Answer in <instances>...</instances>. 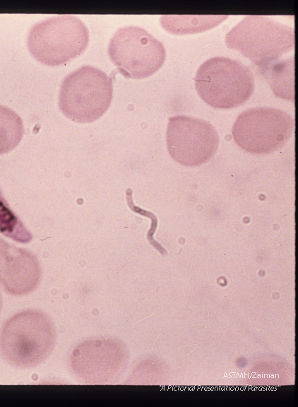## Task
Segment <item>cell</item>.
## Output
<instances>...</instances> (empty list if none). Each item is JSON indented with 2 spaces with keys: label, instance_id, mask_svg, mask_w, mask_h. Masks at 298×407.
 Segmentation results:
<instances>
[{
  "label": "cell",
  "instance_id": "cell-1",
  "mask_svg": "<svg viewBox=\"0 0 298 407\" xmlns=\"http://www.w3.org/2000/svg\"><path fill=\"white\" fill-rule=\"evenodd\" d=\"M56 343V331L44 312L28 309L14 314L4 324L0 334V350L11 365L20 368L35 367L51 354Z\"/></svg>",
  "mask_w": 298,
  "mask_h": 407
},
{
  "label": "cell",
  "instance_id": "cell-2",
  "mask_svg": "<svg viewBox=\"0 0 298 407\" xmlns=\"http://www.w3.org/2000/svg\"><path fill=\"white\" fill-rule=\"evenodd\" d=\"M225 43L262 68L294 47V29L263 16H246L227 33Z\"/></svg>",
  "mask_w": 298,
  "mask_h": 407
},
{
  "label": "cell",
  "instance_id": "cell-3",
  "mask_svg": "<svg viewBox=\"0 0 298 407\" xmlns=\"http://www.w3.org/2000/svg\"><path fill=\"white\" fill-rule=\"evenodd\" d=\"M194 80L198 95L214 108L239 106L250 98L254 89V78L249 67L225 57L204 61Z\"/></svg>",
  "mask_w": 298,
  "mask_h": 407
},
{
  "label": "cell",
  "instance_id": "cell-4",
  "mask_svg": "<svg viewBox=\"0 0 298 407\" xmlns=\"http://www.w3.org/2000/svg\"><path fill=\"white\" fill-rule=\"evenodd\" d=\"M112 95V78L97 68L84 66L63 80L59 94V107L73 122L90 123L107 110Z\"/></svg>",
  "mask_w": 298,
  "mask_h": 407
},
{
  "label": "cell",
  "instance_id": "cell-5",
  "mask_svg": "<svg viewBox=\"0 0 298 407\" xmlns=\"http://www.w3.org/2000/svg\"><path fill=\"white\" fill-rule=\"evenodd\" d=\"M89 42L87 27L73 15H59L35 24L27 45L32 56L47 66H58L80 55Z\"/></svg>",
  "mask_w": 298,
  "mask_h": 407
},
{
  "label": "cell",
  "instance_id": "cell-6",
  "mask_svg": "<svg viewBox=\"0 0 298 407\" xmlns=\"http://www.w3.org/2000/svg\"><path fill=\"white\" fill-rule=\"evenodd\" d=\"M108 54L125 78L141 79L160 69L166 51L163 44L147 30L129 25L114 34L109 42Z\"/></svg>",
  "mask_w": 298,
  "mask_h": 407
},
{
  "label": "cell",
  "instance_id": "cell-7",
  "mask_svg": "<svg viewBox=\"0 0 298 407\" xmlns=\"http://www.w3.org/2000/svg\"><path fill=\"white\" fill-rule=\"evenodd\" d=\"M293 118L273 107H255L242 112L232 128L236 143L254 154H266L282 147L292 134Z\"/></svg>",
  "mask_w": 298,
  "mask_h": 407
},
{
  "label": "cell",
  "instance_id": "cell-8",
  "mask_svg": "<svg viewBox=\"0 0 298 407\" xmlns=\"http://www.w3.org/2000/svg\"><path fill=\"white\" fill-rule=\"evenodd\" d=\"M127 359L124 345L109 338L82 341L72 350L69 364L74 375L88 384H107L123 372Z\"/></svg>",
  "mask_w": 298,
  "mask_h": 407
},
{
  "label": "cell",
  "instance_id": "cell-9",
  "mask_svg": "<svg viewBox=\"0 0 298 407\" xmlns=\"http://www.w3.org/2000/svg\"><path fill=\"white\" fill-rule=\"evenodd\" d=\"M166 141L171 157L189 167L208 162L219 145L217 132L210 122L186 115L169 118Z\"/></svg>",
  "mask_w": 298,
  "mask_h": 407
},
{
  "label": "cell",
  "instance_id": "cell-10",
  "mask_svg": "<svg viewBox=\"0 0 298 407\" xmlns=\"http://www.w3.org/2000/svg\"><path fill=\"white\" fill-rule=\"evenodd\" d=\"M42 269L37 256L0 238V283L11 295L22 296L40 284Z\"/></svg>",
  "mask_w": 298,
  "mask_h": 407
},
{
  "label": "cell",
  "instance_id": "cell-11",
  "mask_svg": "<svg viewBox=\"0 0 298 407\" xmlns=\"http://www.w3.org/2000/svg\"><path fill=\"white\" fill-rule=\"evenodd\" d=\"M294 57L276 61L261 69V74L268 82L275 95L280 98L294 100Z\"/></svg>",
  "mask_w": 298,
  "mask_h": 407
},
{
  "label": "cell",
  "instance_id": "cell-12",
  "mask_svg": "<svg viewBox=\"0 0 298 407\" xmlns=\"http://www.w3.org/2000/svg\"><path fill=\"white\" fill-rule=\"evenodd\" d=\"M227 17L225 15H165L162 16L160 21L168 32L184 35L211 29Z\"/></svg>",
  "mask_w": 298,
  "mask_h": 407
},
{
  "label": "cell",
  "instance_id": "cell-13",
  "mask_svg": "<svg viewBox=\"0 0 298 407\" xmlns=\"http://www.w3.org/2000/svg\"><path fill=\"white\" fill-rule=\"evenodd\" d=\"M23 133V121L19 115L0 105V155L14 149L20 142Z\"/></svg>",
  "mask_w": 298,
  "mask_h": 407
},
{
  "label": "cell",
  "instance_id": "cell-14",
  "mask_svg": "<svg viewBox=\"0 0 298 407\" xmlns=\"http://www.w3.org/2000/svg\"><path fill=\"white\" fill-rule=\"evenodd\" d=\"M0 232L15 241L26 243L32 235L9 208L0 191Z\"/></svg>",
  "mask_w": 298,
  "mask_h": 407
},
{
  "label": "cell",
  "instance_id": "cell-15",
  "mask_svg": "<svg viewBox=\"0 0 298 407\" xmlns=\"http://www.w3.org/2000/svg\"><path fill=\"white\" fill-rule=\"evenodd\" d=\"M1 296H0V309H1Z\"/></svg>",
  "mask_w": 298,
  "mask_h": 407
}]
</instances>
